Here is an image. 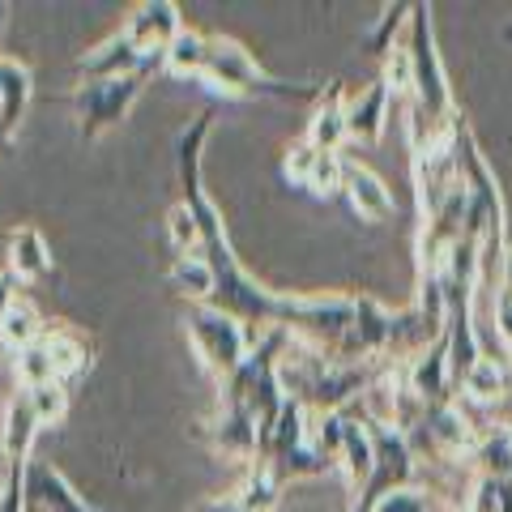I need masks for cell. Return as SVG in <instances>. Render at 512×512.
<instances>
[{
    "mask_svg": "<svg viewBox=\"0 0 512 512\" xmlns=\"http://www.w3.org/2000/svg\"><path fill=\"white\" fill-rule=\"evenodd\" d=\"M30 99H35V77H30V69L22 60L0 56V154L18 137V124L26 116Z\"/></svg>",
    "mask_w": 512,
    "mask_h": 512,
    "instance_id": "7c38bea8",
    "label": "cell"
},
{
    "mask_svg": "<svg viewBox=\"0 0 512 512\" xmlns=\"http://www.w3.org/2000/svg\"><path fill=\"white\" fill-rule=\"evenodd\" d=\"M43 346H47V359H52V372L60 384H69L73 376H82L90 367V342L82 338V333L73 329H47L43 333Z\"/></svg>",
    "mask_w": 512,
    "mask_h": 512,
    "instance_id": "e0dca14e",
    "label": "cell"
},
{
    "mask_svg": "<svg viewBox=\"0 0 512 512\" xmlns=\"http://www.w3.org/2000/svg\"><path fill=\"white\" fill-rule=\"evenodd\" d=\"M201 60H205V35H201V30H192V26H184V35L167 47L163 69L175 73V77H197Z\"/></svg>",
    "mask_w": 512,
    "mask_h": 512,
    "instance_id": "44dd1931",
    "label": "cell"
},
{
    "mask_svg": "<svg viewBox=\"0 0 512 512\" xmlns=\"http://www.w3.org/2000/svg\"><path fill=\"white\" fill-rule=\"evenodd\" d=\"M406 376V389L419 397L423 406H436V402H453V367H448V338H440L431 350H423L419 359H410L402 367Z\"/></svg>",
    "mask_w": 512,
    "mask_h": 512,
    "instance_id": "30bf717a",
    "label": "cell"
},
{
    "mask_svg": "<svg viewBox=\"0 0 512 512\" xmlns=\"http://www.w3.org/2000/svg\"><path fill=\"white\" fill-rule=\"evenodd\" d=\"M342 154H316V167L308 175V192H316V197H333V192H342Z\"/></svg>",
    "mask_w": 512,
    "mask_h": 512,
    "instance_id": "d4e9b609",
    "label": "cell"
},
{
    "mask_svg": "<svg viewBox=\"0 0 512 512\" xmlns=\"http://www.w3.org/2000/svg\"><path fill=\"white\" fill-rule=\"evenodd\" d=\"M376 512H431V495L423 487H406V491H393L376 504Z\"/></svg>",
    "mask_w": 512,
    "mask_h": 512,
    "instance_id": "484cf974",
    "label": "cell"
},
{
    "mask_svg": "<svg viewBox=\"0 0 512 512\" xmlns=\"http://www.w3.org/2000/svg\"><path fill=\"white\" fill-rule=\"evenodd\" d=\"M201 436L210 440L214 453L231 461H256V448H261V427L244 410H231V406H218L214 419L201 427Z\"/></svg>",
    "mask_w": 512,
    "mask_h": 512,
    "instance_id": "4fadbf2b",
    "label": "cell"
},
{
    "mask_svg": "<svg viewBox=\"0 0 512 512\" xmlns=\"http://www.w3.org/2000/svg\"><path fill=\"white\" fill-rule=\"evenodd\" d=\"M26 500L35 508H43V512H107V508L86 504V495H77V487L52 466V461H30Z\"/></svg>",
    "mask_w": 512,
    "mask_h": 512,
    "instance_id": "8fae6325",
    "label": "cell"
},
{
    "mask_svg": "<svg viewBox=\"0 0 512 512\" xmlns=\"http://www.w3.org/2000/svg\"><path fill=\"white\" fill-rule=\"evenodd\" d=\"M286 346H291V333L286 329L265 333V338L248 350V359L239 363V372L227 384H218L222 389L218 406L244 410L248 419L265 431L269 423L278 419V410L286 406V393H282V380H278V363L286 355Z\"/></svg>",
    "mask_w": 512,
    "mask_h": 512,
    "instance_id": "3957f363",
    "label": "cell"
},
{
    "mask_svg": "<svg viewBox=\"0 0 512 512\" xmlns=\"http://www.w3.org/2000/svg\"><path fill=\"white\" fill-rule=\"evenodd\" d=\"M197 82L218 90L222 99H291V103H316L325 82H291V77H274L265 73L256 56L244 43L222 39V35H205V60Z\"/></svg>",
    "mask_w": 512,
    "mask_h": 512,
    "instance_id": "7a4b0ae2",
    "label": "cell"
},
{
    "mask_svg": "<svg viewBox=\"0 0 512 512\" xmlns=\"http://www.w3.org/2000/svg\"><path fill=\"white\" fill-rule=\"evenodd\" d=\"M504 39H508V43H512V22H508V26H504Z\"/></svg>",
    "mask_w": 512,
    "mask_h": 512,
    "instance_id": "d6a6232c",
    "label": "cell"
},
{
    "mask_svg": "<svg viewBox=\"0 0 512 512\" xmlns=\"http://www.w3.org/2000/svg\"><path fill=\"white\" fill-rule=\"evenodd\" d=\"M214 128V111H201L192 116L188 128H180L175 137V167H180V188H184V205L197 218L201 244L197 252L210 261L214 269V295L210 308L231 316L244 325L248 342L256 346L265 333L286 329L299 346L316 350V355L333 359L346 325L355 320V295H278L261 286L256 278L244 274V265L235 261L227 222H222V210L210 201L205 192V175H201V154H205V137Z\"/></svg>",
    "mask_w": 512,
    "mask_h": 512,
    "instance_id": "6da1fadb",
    "label": "cell"
},
{
    "mask_svg": "<svg viewBox=\"0 0 512 512\" xmlns=\"http://www.w3.org/2000/svg\"><path fill=\"white\" fill-rule=\"evenodd\" d=\"M47 333V325H43V316H39V308L30 303L26 295H18L9 303V312H5V320H0V342H5V355L13 359L18 350H26V346H35L39 338Z\"/></svg>",
    "mask_w": 512,
    "mask_h": 512,
    "instance_id": "ac0fdd59",
    "label": "cell"
},
{
    "mask_svg": "<svg viewBox=\"0 0 512 512\" xmlns=\"http://www.w3.org/2000/svg\"><path fill=\"white\" fill-rule=\"evenodd\" d=\"M372 457H376V448H372V431H367V414H350L346 410V427H342V453H338V466L346 470V478L355 487L367 483V474H372Z\"/></svg>",
    "mask_w": 512,
    "mask_h": 512,
    "instance_id": "2e32d148",
    "label": "cell"
},
{
    "mask_svg": "<svg viewBox=\"0 0 512 512\" xmlns=\"http://www.w3.org/2000/svg\"><path fill=\"white\" fill-rule=\"evenodd\" d=\"M231 500L239 512H274L278 500H282V483L265 466H252L248 478L231 491Z\"/></svg>",
    "mask_w": 512,
    "mask_h": 512,
    "instance_id": "ffe728a7",
    "label": "cell"
},
{
    "mask_svg": "<svg viewBox=\"0 0 512 512\" xmlns=\"http://www.w3.org/2000/svg\"><path fill=\"white\" fill-rule=\"evenodd\" d=\"M184 329H188V342H192V350H197L201 367L218 384H227L239 372V363L248 359V350H252L244 325L231 320V316H222V312H214L210 303H192L188 316H184Z\"/></svg>",
    "mask_w": 512,
    "mask_h": 512,
    "instance_id": "277c9868",
    "label": "cell"
},
{
    "mask_svg": "<svg viewBox=\"0 0 512 512\" xmlns=\"http://www.w3.org/2000/svg\"><path fill=\"white\" fill-rule=\"evenodd\" d=\"M342 192H346L350 210H355L363 222H389L397 214V201H393L389 184H384L372 167L355 163V158L342 163Z\"/></svg>",
    "mask_w": 512,
    "mask_h": 512,
    "instance_id": "ba28073f",
    "label": "cell"
},
{
    "mask_svg": "<svg viewBox=\"0 0 512 512\" xmlns=\"http://www.w3.org/2000/svg\"><path fill=\"white\" fill-rule=\"evenodd\" d=\"M5 13H9V9H5V5H0V22H5Z\"/></svg>",
    "mask_w": 512,
    "mask_h": 512,
    "instance_id": "836d02e7",
    "label": "cell"
},
{
    "mask_svg": "<svg viewBox=\"0 0 512 512\" xmlns=\"http://www.w3.org/2000/svg\"><path fill=\"white\" fill-rule=\"evenodd\" d=\"M124 35L133 39V47L141 56H167V47L184 35V18L175 0H146L128 13Z\"/></svg>",
    "mask_w": 512,
    "mask_h": 512,
    "instance_id": "52a82bcc",
    "label": "cell"
},
{
    "mask_svg": "<svg viewBox=\"0 0 512 512\" xmlns=\"http://www.w3.org/2000/svg\"><path fill=\"white\" fill-rule=\"evenodd\" d=\"M508 440H512V427H508Z\"/></svg>",
    "mask_w": 512,
    "mask_h": 512,
    "instance_id": "e575fe53",
    "label": "cell"
},
{
    "mask_svg": "<svg viewBox=\"0 0 512 512\" xmlns=\"http://www.w3.org/2000/svg\"><path fill=\"white\" fill-rule=\"evenodd\" d=\"M158 69H163V56H141L124 30H116L111 39H103L99 47H90V52L77 60L82 82H111V77H133V73L150 77Z\"/></svg>",
    "mask_w": 512,
    "mask_h": 512,
    "instance_id": "8992f818",
    "label": "cell"
},
{
    "mask_svg": "<svg viewBox=\"0 0 512 512\" xmlns=\"http://www.w3.org/2000/svg\"><path fill=\"white\" fill-rule=\"evenodd\" d=\"M192 512H239V508H235L231 495H218V500H205V504H197Z\"/></svg>",
    "mask_w": 512,
    "mask_h": 512,
    "instance_id": "4dcf8cb0",
    "label": "cell"
},
{
    "mask_svg": "<svg viewBox=\"0 0 512 512\" xmlns=\"http://www.w3.org/2000/svg\"><path fill=\"white\" fill-rule=\"evenodd\" d=\"M167 235H171V248L175 256H188V252H197L201 244V231H197V218H192V210L180 201V205H171V214H167Z\"/></svg>",
    "mask_w": 512,
    "mask_h": 512,
    "instance_id": "cb8c5ba5",
    "label": "cell"
},
{
    "mask_svg": "<svg viewBox=\"0 0 512 512\" xmlns=\"http://www.w3.org/2000/svg\"><path fill=\"white\" fill-rule=\"evenodd\" d=\"M30 410H35L39 427H52L69 414V384H39V389H22Z\"/></svg>",
    "mask_w": 512,
    "mask_h": 512,
    "instance_id": "603a6c76",
    "label": "cell"
},
{
    "mask_svg": "<svg viewBox=\"0 0 512 512\" xmlns=\"http://www.w3.org/2000/svg\"><path fill=\"white\" fill-rule=\"evenodd\" d=\"M495 299L512 303V244H508L504 256H500V282H495Z\"/></svg>",
    "mask_w": 512,
    "mask_h": 512,
    "instance_id": "f546056e",
    "label": "cell"
},
{
    "mask_svg": "<svg viewBox=\"0 0 512 512\" xmlns=\"http://www.w3.org/2000/svg\"><path fill=\"white\" fill-rule=\"evenodd\" d=\"M18 291H22V282H18V278H13V274H9V269H5V274H0V320H5V312H9V303H13V299H18ZM0 359H9V355H5V342H0Z\"/></svg>",
    "mask_w": 512,
    "mask_h": 512,
    "instance_id": "f1b7e54d",
    "label": "cell"
},
{
    "mask_svg": "<svg viewBox=\"0 0 512 512\" xmlns=\"http://www.w3.org/2000/svg\"><path fill=\"white\" fill-rule=\"evenodd\" d=\"M406 18H410V5H384L380 22L363 35V47H367L372 56H380V60H384V56H389L393 47H397V35L406 30Z\"/></svg>",
    "mask_w": 512,
    "mask_h": 512,
    "instance_id": "7402d4cb",
    "label": "cell"
},
{
    "mask_svg": "<svg viewBox=\"0 0 512 512\" xmlns=\"http://www.w3.org/2000/svg\"><path fill=\"white\" fill-rule=\"evenodd\" d=\"M389 111H393V94L380 77L359 94H346V137L359 141V146H376L384 128H389Z\"/></svg>",
    "mask_w": 512,
    "mask_h": 512,
    "instance_id": "9c48e42d",
    "label": "cell"
},
{
    "mask_svg": "<svg viewBox=\"0 0 512 512\" xmlns=\"http://www.w3.org/2000/svg\"><path fill=\"white\" fill-rule=\"evenodd\" d=\"M303 141L320 154H342V146L350 141L346 137V86L342 82H325L312 120H308V137Z\"/></svg>",
    "mask_w": 512,
    "mask_h": 512,
    "instance_id": "5bb4252c",
    "label": "cell"
},
{
    "mask_svg": "<svg viewBox=\"0 0 512 512\" xmlns=\"http://www.w3.org/2000/svg\"><path fill=\"white\" fill-rule=\"evenodd\" d=\"M150 77H111V82H82L69 99L77 107V141H99L107 128H116L128 111H133V103L141 99V90H146Z\"/></svg>",
    "mask_w": 512,
    "mask_h": 512,
    "instance_id": "5b68a950",
    "label": "cell"
},
{
    "mask_svg": "<svg viewBox=\"0 0 512 512\" xmlns=\"http://www.w3.org/2000/svg\"><path fill=\"white\" fill-rule=\"evenodd\" d=\"M171 286L180 295H188L192 303H210L214 295V269L201 252H188V256H175L171 261Z\"/></svg>",
    "mask_w": 512,
    "mask_h": 512,
    "instance_id": "d6986e66",
    "label": "cell"
},
{
    "mask_svg": "<svg viewBox=\"0 0 512 512\" xmlns=\"http://www.w3.org/2000/svg\"><path fill=\"white\" fill-rule=\"evenodd\" d=\"M9 274L18 282H39L52 274V248L39 227H18L9 235Z\"/></svg>",
    "mask_w": 512,
    "mask_h": 512,
    "instance_id": "9a60e30c",
    "label": "cell"
},
{
    "mask_svg": "<svg viewBox=\"0 0 512 512\" xmlns=\"http://www.w3.org/2000/svg\"><path fill=\"white\" fill-rule=\"evenodd\" d=\"M316 154L320 150H312L308 146V141H299V146L291 150V154H286V163H282V175H286V180H291V184H308V175H312V167H316Z\"/></svg>",
    "mask_w": 512,
    "mask_h": 512,
    "instance_id": "4316f807",
    "label": "cell"
},
{
    "mask_svg": "<svg viewBox=\"0 0 512 512\" xmlns=\"http://www.w3.org/2000/svg\"><path fill=\"white\" fill-rule=\"evenodd\" d=\"M0 491H5V457H0Z\"/></svg>",
    "mask_w": 512,
    "mask_h": 512,
    "instance_id": "1f68e13d",
    "label": "cell"
},
{
    "mask_svg": "<svg viewBox=\"0 0 512 512\" xmlns=\"http://www.w3.org/2000/svg\"><path fill=\"white\" fill-rule=\"evenodd\" d=\"M495 338L504 342V355L512 359V303L495 299Z\"/></svg>",
    "mask_w": 512,
    "mask_h": 512,
    "instance_id": "83f0119b",
    "label": "cell"
}]
</instances>
